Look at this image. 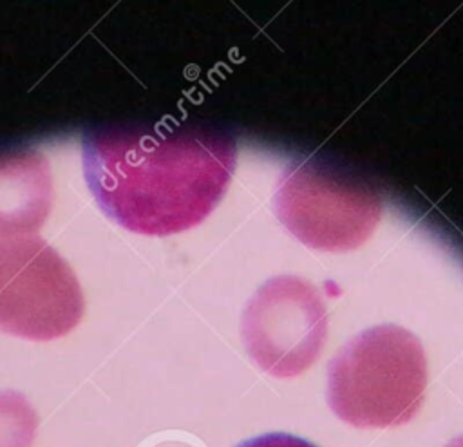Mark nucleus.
Segmentation results:
<instances>
[{
	"mask_svg": "<svg viewBox=\"0 0 463 447\" xmlns=\"http://www.w3.org/2000/svg\"><path fill=\"white\" fill-rule=\"evenodd\" d=\"M241 337L262 371L277 378L304 373L327 337V311L318 290L291 275L266 281L242 311Z\"/></svg>",
	"mask_w": 463,
	"mask_h": 447,
	"instance_id": "39448f33",
	"label": "nucleus"
},
{
	"mask_svg": "<svg viewBox=\"0 0 463 447\" xmlns=\"http://www.w3.org/2000/svg\"><path fill=\"white\" fill-rule=\"evenodd\" d=\"M52 204L49 161L36 150L0 154V239L36 232Z\"/></svg>",
	"mask_w": 463,
	"mask_h": 447,
	"instance_id": "423d86ee",
	"label": "nucleus"
},
{
	"mask_svg": "<svg viewBox=\"0 0 463 447\" xmlns=\"http://www.w3.org/2000/svg\"><path fill=\"white\" fill-rule=\"evenodd\" d=\"M445 447H463V436L454 438V440H452V442H449Z\"/></svg>",
	"mask_w": 463,
	"mask_h": 447,
	"instance_id": "1a4fd4ad",
	"label": "nucleus"
},
{
	"mask_svg": "<svg viewBox=\"0 0 463 447\" xmlns=\"http://www.w3.org/2000/svg\"><path fill=\"white\" fill-rule=\"evenodd\" d=\"M81 286L61 255L40 237L0 239V331L45 342L81 320Z\"/></svg>",
	"mask_w": 463,
	"mask_h": 447,
	"instance_id": "20e7f679",
	"label": "nucleus"
},
{
	"mask_svg": "<svg viewBox=\"0 0 463 447\" xmlns=\"http://www.w3.org/2000/svg\"><path fill=\"white\" fill-rule=\"evenodd\" d=\"M85 183L99 210L139 235H174L201 224L222 199L235 141L204 128L103 125L81 139Z\"/></svg>",
	"mask_w": 463,
	"mask_h": 447,
	"instance_id": "f257e3e1",
	"label": "nucleus"
},
{
	"mask_svg": "<svg viewBox=\"0 0 463 447\" xmlns=\"http://www.w3.org/2000/svg\"><path fill=\"white\" fill-rule=\"evenodd\" d=\"M38 414L16 391H0V447H33Z\"/></svg>",
	"mask_w": 463,
	"mask_h": 447,
	"instance_id": "0eeeda50",
	"label": "nucleus"
},
{
	"mask_svg": "<svg viewBox=\"0 0 463 447\" xmlns=\"http://www.w3.org/2000/svg\"><path fill=\"white\" fill-rule=\"evenodd\" d=\"M427 358L409 329L382 324L347 340L327 366V404L353 427H398L425 398Z\"/></svg>",
	"mask_w": 463,
	"mask_h": 447,
	"instance_id": "f03ea898",
	"label": "nucleus"
},
{
	"mask_svg": "<svg viewBox=\"0 0 463 447\" xmlns=\"http://www.w3.org/2000/svg\"><path fill=\"white\" fill-rule=\"evenodd\" d=\"M237 447H317V445L288 433H269V434L251 438Z\"/></svg>",
	"mask_w": 463,
	"mask_h": 447,
	"instance_id": "6e6552de",
	"label": "nucleus"
},
{
	"mask_svg": "<svg viewBox=\"0 0 463 447\" xmlns=\"http://www.w3.org/2000/svg\"><path fill=\"white\" fill-rule=\"evenodd\" d=\"M273 212L311 250L351 252L374 232L383 214L380 194L351 172L304 157L282 172Z\"/></svg>",
	"mask_w": 463,
	"mask_h": 447,
	"instance_id": "7ed1b4c3",
	"label": "nucleus"
}]
</instances>
